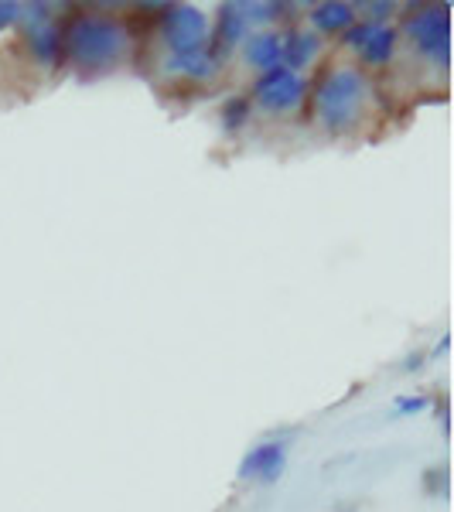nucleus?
Returning <instances> with one entry per match:
<instances>
[{"instance_id":"obj_8","label":"nucleus","mask_w":454,"mask_h":512,"mask_svg":"<svg viewBox=\"0 0 454 512\" xmlns=\"http://www.w3.org/2000/svg\"><path fill=\"white\" fill-rule=\"evenodd\" d=\"M222 59L212 52L209 45L195 48V52H178V55H164V72L188 82H212L219 76Z\"/></svg>"},{"instance_id":"obj_3","label":"nucleus","mask_w":454,"mask_h":512,"mask_svg":"<svg viewBox=\"0 0 454 512\" xmlns=\"http://www.w3.org/2000/svg\"><path fill=\"white\" fill-rule=\"evenodd\" d=\"M403 35L414 52L434 69L448 72L451 65V7L448 4H417L403 21Z\"/></svg>"},{"instance_id":"obj_13","label":"nucleus","mask_w":454,"mask_h":512,"mask_svg":"<svg viewBox=\"0 0 454 512\" xmlns=\"http://www.w3.org/2000/svg\"><path fill=\"white\" fill-rule=\"evenodd\" d=\"M396 48H400V31H396L393 24H376L373 38L362 45L359 59L362 65H369V69H386V65L396 59Z\"/></svg>"},{"instance_id":"obj_9","label":"nucleus","mask_w":454,"mask_h":512,"mask_svg":"<svg viewBox=\"0 0 454 512\" xmlns=\"http://www.w3.org/2000/svg\"><path fill=\"white\" fill-rule=\"evenodd\" d=\"M246 28H250V21H246V14H243V4H222L216 28H212V38H209V48L219 59H226L239 41H246Z\"/></svg>"},{"instance_id":"obj_15","label":"nucleus","mask_w":454,"mask_h":512,"mask_svg":"<svg viewBox=\"0 0 454 512\" xmlns=\"http://www.w3.org/2000/svg\"><path fill=\"white\" fill-rule=\"evenodd\" d=\"M294 4H243V14L250 24H274L284 18V11H291Z\"/></svg>"},{"instance_id":"obj_23","label":"nucleus","mask_w":454,"mask_h":512,"mask_svg":"<svg viewBox=\"0 0 454 512\" xmlns=\"http://www.w3.org/2000/svg\"><path fill=\"white\" fill-rule=\"evenodd\" d=\"M448 349H451V335H441V342H437V349L431 355H444ZM431 355H427V359H431Z\"/></svg>"},{"instance_id":"obj_14","label":"nucleus","mask_w":454,"mask_h":512,"mask_svg":"<svg viewBox=\"0 0 454 512\" xmlns=\"http://www.w3.org/2000/svg\"><path fill=\"white\" fill-rule=\"evenodd\" d=\"M250 110H253V103H250V96H233V99H226V106H222V130L226 134H236V130H243L246 123H250Z\"/></svg>"},{"instance_id":"obj_4","label":"nucleus","mask_w":454,"mask_h":512,"mask_svg":"<svg viewBox=\"0 0 454 512\" xmlns=\"http://www.w3.org/2000/svg\"><path fill=\"white\" fill-rule=\"evenodd\" d=\"M250 103H257L267 113H294L301 110V103L308 99V79L301 72H291L284 65L270 72H260L257 82L250 89Z\"/></svg>"},{"instance_id":"obj_12","label":"nucleus","mask_w":454,"mask_h":512,"mask_svg":"<svg viewBox=\"0 0 454 512\" xmlns=\"http://www.w3.org/2000/svg\"><path fill=\"white\" fill-rule=\"evenodd\" d=\"M243 59L250 69L260 72H270L280 65V35L277 31H257V35H246L243 41Z\"/></svg>"},{"instance_id":"obj_6","label":"nucleus","mask_w":454,"mask_h":512,"mask_svg":"<svg viewBox=\"0 0 454 512\" xmlns=\"http://www.w3.org/2000/svg\"><path fill=\"white\" fill-rule=\"evenodd\" d=\"M287 465V444L284 441H263L257 448L246 451L243 465H239V478L243 482H263L274 485L280 475H284Z\"/></svg>"},{"instance_id":"obj_17","label":"nucleus","mask_w":454,"mask_h":512,"mask_svg":"<svg viewBox=\"0 0 454 512\" xmlns=\"http://www.w3.org/2000/svg\"><path fill=\"white\" fill-rule=\"evenodd\" d=\"M420 410H431V396H396L393 414H420Z\"/></svg>"},{"instance_id":"obj_16","label":"nucleus","mask_w":454,"mask_h":512,"mask_svg":"<svg viewBox=\"0 0 454 512\" xmlns=\"http://www.w3.org/2000/svg\"><path fill=\"white\" fill-rule=\"evenodd\" d=\"M373 31H376V24L356 21V24H352V28L342 35V45H345V48H352V52H362V45H366V41L373 38Z\"/></svg>"},{"instance_id":"obj_10","label":"nucleus","mask_w":454,"mask_h":512,"mask_svg":"<svg viewBox=\"0 0 454 512\" xmlns=\"http://www.w3.org/2000/svg\"><path fill=\"white\" fill-rule=\"evenodd\" d=\"M321 52V38L315 31H304V28H287L280 35V65L291 72H301L304 65H311L318 59Z\"/></svg>"},{"instance_id":"obj_20","label":"nucleus","mask_w":454,"mask_h":512,"mask_svg":"<svg viewBox=\"0 0 454 512\" xmlns=\"http://www.w3.org/2000/svg\"><path fill=\"white\" fill-rule=\"evenodd\" d=\"M24 4H11V0H0V31L11 28V24H21Z\"/></svg>"},{"instance_id":"obj_19","label":"nucleus","mask_w":454,"mask_h":512,"mask_svg":"<svg viewBox=\"0 0 454 512\" xmlns=\"http://www.w3.org/2000/svg\"><path fill=\"white\" fill-rule=\"evenodd\" d=\"M424 489L448 495V468H431V472H424Z\"/></svg>"},{"instance_id":"obj_5","label":"nucleus","mask_w":454,"mask_h":512,"mask_svg":"<svg viewBox=\"0 0 454 512\" xmlns=\"http://www.w3.org/2000/svg\"><path fill=\"white\" fill-rule=\"evenodd\" d=\"M161 41L168 55L209 45V18L195 4H168L161 11Z\"/></svg>"},{"instance_id":"obj_1","label":"nucleus","mask_w":454,"mask_h":512,"mask_svg":"<svg viewBox=\"0 0 454 512\" xmlns=\"http://www.w3.org/2000/svg\"><path fill=\"white\" fill-rule=\"evenodd\" d=\"M62 59H69L82 72H103L127 59L130 28L113 14L76 11L62 24Z\"/></svg>"},{"instance_id":"obj_2","label":"nucleus","mask_w":454,"mask_h":512,"mask_svg":"<svg viewBox=\"0 0 454 512\" xmlns=\"http://www.w3.org/2000/svg\"><path fill=\"white\" fill-rule=\"evenodd\" d=\"M369 99H373V86L359 65H332L318 79L311 106H315V120L328 134H345L366 117Z\"/></svg>"},{"instance_id":"obj_7","label":"nucleus","mask_w":454,"mask_h":512,"mask_svg":"<svg viewBox=\"0 0 454 512\" xmlns=\"http://www.w3.org/2000/svg\"><path fill=\"white\" fill-rule=\"evenodd\" d=\"M24 48L38 65L55 69L62 62V28L52 18L24 21Z\"/></svg>"},{"instance_id":"obj_21","label":"nucleus","mask_w":454,"mask_h":512,"mask_svg":"<svg viewBox=\"0 0 454 512\" xmlns=\"http://www.w3.org/2000/svg\"><path fill=\"white\" fill-rule=\"evenodd\" d=\"M437 420H441V431L451 434V414H448V396L437 400Z\"/></svg>"},{"instance_id":"obj_18","label":"nucleus","mask_w":454,"mask_h":512,"mask_svg":"<svg viewBox=\"0 0 454 512\" xmlns=\"http://www.w3.org/2000/svg\"><path fill=\"white\" fill-rule=\"evenodd\" d=\"M362 11H366L369 24H386V21L393 18L396 4H383V0H376V4H362Z\"/></svg>"},{"instance_id":"obj_22","label":"nucleus","mask_w":454,"mask_h":512,"mask_svg":"<svg viewBox=\"0 0 454 512\" xmlns=\"http://www.w3.org/2000/svg\"><path fill=\"white\" fill-rule=\"evenodd\" d=\"M427 362V352H414L407 355V362H403V373H420V366Z\"/></svg>"},{"instance_id":"obj_11","label":"nucleus","mask_w":454,"mask_h":512,"mask_svg":"<svg viewBox=\"0 0 454 512\" xmlns=\"http://www.w3.org/2000/svg\"><path fill=\"white\" fill-rule=\"evenodd\" d=\"M311 31L321 35H345L359 18H356V4H342V0H321L308 11Z\"/></svg>"}]
</instances>
